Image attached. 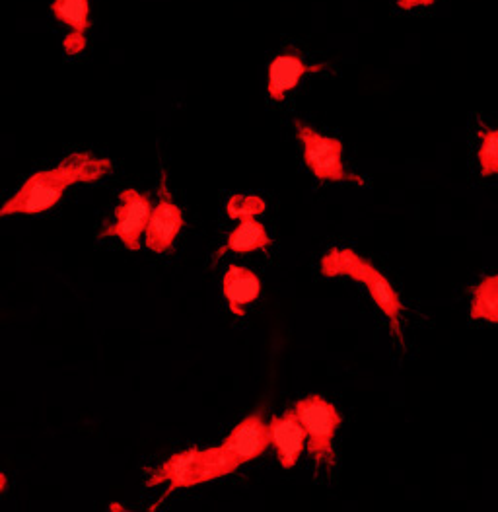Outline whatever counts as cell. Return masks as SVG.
Listing matches in <instances>:
<instances>
[{
	"instance_id": "6",
	"label": "cell",
	"mask_w": 498,
	"mask_h": 512,
	"mask_svg": "<svg viewBox=\"0 0 498 512\" xmlns=\"http://www.w3.org/2000/svg\"><path fill=\"white\" fill-rule=\"evenodd\" d=\"M183 224H185L183 213L174 203L172 191L168 187L166 172H162L160 185H158V203L152 211L148 228L144 232L146 248L154 254H164V252L172 250Z\"/></svg>"
},
{
	"instance_id": "7",
	"label": "cell",
	"mask_w": 498,
	"mask_h": 512,
	"mask_svg": "<svg viewBox=\"0 0 498 512\" xmlns=\"http://www.w3.org/2000/svg\"><path fill=\"white\" fill-rule=\"evenodd\" d=\"M271 429L263 421V413L255 411L248 415L224 440V448L234 454L240 464L259 458L271 446Z\"/></svg>"
},
{
	"instance_id": "11",
	"label": "cell",
	"mask_w": 498,
	"mask_h": 512,
	"mask_svg": "<svg viewBox=\"0 0 498 512\" xmlns=\"http://www.w3.org/2000/svg\"><path fill=\"white\" fill-rule=\"evenodd\" d=\"M222 291L230 306V312L234 316H244L246 308L249 304H253L261 293V281L246 267L230 265L222 279Z\"/></svg>"
},
{
	"instance_id": "5",
	"label": "cell",
	"mask_w": 498,
	"mask_h": 512,
	"mask_svg": "<svg viewBox=\"0 0 498 512\" xmlns=\"http://www.w3.org/2000/svg\"><path fill=\"white\" fill-rule=\"evenodd\" d=\"M152 201L137 189H123L119 205L115 207V220L100 232V238H119L131 252L141 250V236L152 217Z\"/></svg>"
},
{
	"instance_id": "12",
	"label": "cell",
	"mask_w": 498,
	"mask_h": 512,
	"mask_svg": "<svg viewBox=\"0 0 498 512\" xmlns=\"http://www.w3.org/2000/svg\"><path fill=\"white\" fill-rule=\"evenodd\" d=\"M199 448H189L179 454H174L170 460H166L152 476L146 481V487H156L160 483H170V489L162 495L166 499L172 491L193 487V472L199 458Z\"/></svg>"
},
{
	"instance_id": "13",
	"label": "cell",
	"mask_w": 498,
	"mask_h": 512,
	"mask_svg": "<svg viewBox=\"0 0 498 512\" xmlns=\"http://www.w3.org/2000/svg\"><path fill=\"white\" fill-rule=\"evenodd\" d=\"M273 244L267 228L255 217H242L238 219V226L230 232L226 244L216 252L214 259H220L228 252L234 254H249V252H263Z\"/></svg>"
},
{
	"instance_id": "4",
	"label": "cell",
	"mask_w": 498,
	"mask_h": 512,
	"mask_svg": "<svg viewBox=\"0 0 498 512\" xmlns=\"http://www.w3.org/2000/svg\"><path fill=\"white\" fill-rule=\"evenodd\" d=\"M298 417L308 433V452L316 460L318 466L331 468L335 464L333 439L335 431L341 427L343 417L335 409V405L321 396L304 398L294 405Z\"/></svg>"
},
{
	"instance_id": "1",
	"label": "cell",
	"mask_w": 498,
	"mask_h": 512,
	"mask_svg": "<svg viewBox=\"0 0 498 512\" xmlns=\"http://www.w3.org/2000/svg\"><path fill=\"white\" fill-rule=\"evenodd\" d=\"M113 164L90 152H72L51 170L37 172L2 205L0 215H39L53 209L76 183H96L111 174Z\"/></svg>"
},
{
	"instance_id": "16",
	"label": "cell",
	"mask_w": 498,
	"mask_h": 512,
	"mask_svg": "<svg viewBox=\"0 0 498 512\" xmlns=\"http://www.w3.org/2000/svg\"><path fill=\"white\" fill-rule=\"evenodd\" d=\"M479 170L483 178L498 176V127H481L479 133Z\"/></svg>"
},
{
	"instance_id": "14",
	"label": "cell",
	"mask_w": 498,
	"mask_h": 512,
	"mask_svg": "<svg viewBox=\"0 0 498 512\" xmlns=\"http://www.w3.org/2000/svg\"><path fill=\"white\" fill-rule=\"evenodd\" d=\"M240 466L242 464L224 446L201 450L195 464V472H193V485H201L218 477L228 476L236 472Z\"/></svg>"
},
{
	"instance_id": "17",
	"label": "cell",
	"mask_w": 498,
	"mask_h": 512,
	"mask_svg": "<svg viewBox=\"0 0 498 512\" xmlns=\"http://www.w3.org/2000/svg\"><path fill=\"white\" fill-rule=\"evenodd\" d=\"M267 203L257 195H234L226 203V213L230 219H242V217H257L265 213Z\"/></svg>"
},
{
	"instance_id": "10",
	"label": "cell",
	"mask_w": 498,
	"mask_h": 512,
	"mask_svg": "<svg viewBox=\"0 0 498 512\" xmlns=\"http://www.w3.org/2000/svg\"><path fill=\"white\" fill-rule=\"evenodd\" d=\"M53 18L69 28V34L63 41L67 55H78L88 45V32L92 26L90 20V0H53L51 4Z\"/></svg>"
},
{
	"instance_id": "8",
	"label": "cell",
	"mask_w": 498,
	"mask_h": 512,
	"mask_svg": "<svg viewBox=\"0 0 498 512\" xmlns=\"http://www.w3.org/2000/svg\"><path fill=\"white\" fill-rule=\"evenodd\" d=\"M271 429V442L277 450V458L285 470H292L304 450V444L308 440V433L298 417L296 407L286 409L281 417H273L269 421Z\"/></svg>"
},
{
	"instance_id": "3",
	"label": "cell",
	"mask_w": 498,
	"mask_h": 512,
	"mask_svg": "<svg viewBox=\"0 0 498 512\" xmlns=\"http://www.w3.org/2000/svg\"><path fill=\"white\" fill-rule=\"evenodd\" d=\"M294 125L304 150V162L308 170L314 174V178H318L320 182H349L364 185V180L360 176H356L345 168L343 164L345 148L339 139L325 137L320 131L312 129L302 121H294Z\"/></svg>"
},
{
	"instance_id": "9",
	"label": "cell",
	"mask_w": 498,
	"mask_h": 512,
	"mask_svg": "<svg viewBox=\"0 0 498 512\" xmlns=\"http://www.w3.org/2000/svg\"><path fill=\"white\" fill-rule=\"evenodd\" d=\"M327 65H308L298 53H283L277 55L269 65L267 78V94L273 102H283L286 96L296 90L306 74H316L325 71Z\"/></svg>"
},
{
	"instance_id": "15",
	"label": "cell",
	"mask_w": 498,
	"mask_h": 512,
	"mask_svg": "<svg viewBox=\"0 0 498 512\" xmlns=\"http://www.w3.org/2000/svg\"><path fill=\"white\" fill-rule=\"evenodd\" d=\"M469 316L477 322L498 324V275H487L473 289Z\"/></svg>"
},
{
	"instance_id": "2",
	"label": "cell",
	"mask_w": 498,
	"mask_h": 512,
	"mask_svg": "<svg viewBox=\"0 0 498 512\" xmlns=\"http://www.w3.org/2000/svg\"><path fill=\"white\" fill-rule=\"evenodd\" d=\"M321 273L325 277H351L353 281L362 283L378 308L392 324L393 335L403 345V331H401V314L403 302L392 283L364 257L358 256L349 248H333L327 256L321 259Z\"/></svg>"
},
{
	"instance_id": "18",
	"label": "cell",
	"mask_w": 498,
	"mask_h": 512,
	"mask_svg": "<svg viewBox=\"0 0 498 512\" xmlns=\"http://www.w3.org/2000/svg\"><path fill=\"white\" fill-rule=\"evenodd\" d=\"M395 2L401 10H407V12L417 10V8H428V6L436 4V0H395Z\"/></svg>"
}]
</instances>
